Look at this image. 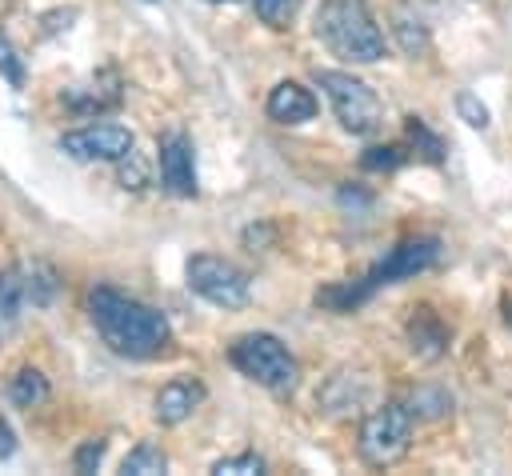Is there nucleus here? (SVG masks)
I'll return each mask as SVG.
<instances>
[{
	"label": "nucleus",
	"instance_id": "nucleus-1",
	"mask_svg": "<svg viewBox=\"0 0 512 476\" xmlns=\"http://www.w3.org/2000/svg\"><path fill=\"white\" fill-rule=\"evenodd\" d=\"M88 316H92L100 340L124 360H152V356L168 352V344H172L168 316L120 288L96 284L88 292Z\"/></svg>",
	"mask_w": 512,
	"mask_h": 476
},
{
	"label": "nucleus",
	"instance_id": "nucleus-2",
	"mask_svg": "<svg viewBox=\"0 0 512 476\" xmlns=\"http://www.w3.org/2000/svg\"><path fill=\"white\" fill-rule=\"evenodd\" d=\"M436 260H440V240H436V236H408V240H400L396 248H388V256L376 260L364 276L320 288V292H316V304H324V308H332V312H352V308H360L372 292H380L384 284H400V280H408V276H416V272H428Z\"/></svg>",
	"mask_w": 512,
	"mask_h": 476
},
{
	"label": "nucleus",
	"instance_id": "nucleus-3",
	"mask_svg": "<svg viewBox=\"0 0 512 476\" xmlns=\"http://www.w3.org/2000/svg\"><path fill=\"white\" fill-rule=\"evenodd\" d=\"M312 28L316 40L348 64H376L384 56V32L368 0H320Z\"/></svg>",
	"mask_w": 512,
	"mask_h": 476
},
{
	"label": "nucleus",
	"instance_id": "nucleus-4",
	"mask_svg": "<svg viewBox=\"0 0 512 476\" xmlns=\"http://www.w3.org/2000/svg\"><path fill=\"white\" fill-rule=\"evenodd\" d=\"M228 360H232V368L240 376H248L252 384L268 388L272 396H292L296 384H300L296 356L272 332H244V336H236L228 344Z\"/></svg>",
	"mask_w": 512,
	"mask_h": 476
},
{
	"label": "nucleus",
	"instance_id": "nucleus-5",
	"mask_svg": "<svg viewBox=\"0 0 512 476\" xmlns=\"http://www.w3.org/2000/svg\"><path fill=\"white\" fill-rule=\"evenodd\" d=\"M316 84L324 88V96H328V104H332V112H336L344 132L368 136V132H376L384 124V104L372 92V84H364L360 76L324 68V72H316Z\"/></svg>",
	"mask_w": 512,
	"mask_h": 476
},
{
	"label": "nucleus",
	"instance_id": "nucleus-6",
	"mask_svg": "<svg viewBox=\"0 0 512 476\" xmlns=\"http://www.w3.org/2000/svg\"><path fill=\"white\" fill-rule=\"evenodd\" d=\"M408 444H412V412H408V404L388 400V404L372 408L360 420L356 448H360V460L364 464L388 468V464H396L408 452Z\"/></svg>",
	"mask_w": 512,
	"mask_h": 476
},
{
	"label": "nucleus",
	"instance_id": "nucleus-7",
	"mask_svg": "<svg viewBox=\"0 0 512 476\" xmlns=\"http://www.w3.org/2000/svg\"><path fill=\"white\" fill-rule=\"evenodd\" d=\"M184 276H188V288L216 304V308H244L248 304V292H252V280L240 264L224 260V256H212V252H196L188 256L184 264Z\"/></svg>",
	"mask_w": 512,
	"mask_h": 476
},
{
	"label": "nucleus",
	"instance_id": "nucleus-8",
	"mask_svg": "<svg viewBox=\"0 0 512 476\" xmlns=\"http://www.w3.org/2000/svg\"><path fill=\"white\" fill-rule=\"evenodd\" d=\"M132 148H136V136L124 124H108V120H96V124H84V128H72V132L60 136V152H68L72 160H104V164H116Z\"/></svg>",
	"mask_w": 512,
	"mask_h": 476
},
{
	"label": "nucleus",
	"instance_id": "nucleus-9",
	"mask_svg": "<svg viewBox=\"0 0 512 476\" xmlns=\"http://www.w3.org/2000/svg\"><path fill=\"white\" fill-rule=\"evenodd\" d=\"M160 180L172 196L192 200L196 188V148L184 132H164L160 136Z\"/></svg>",
	"mask_w": 512,
	"mask_h": 476
},
{
	"label": "nucleus",
	"instance_id": "nucleus-10",
	"mask_svg": "<svg viewBox=\"0 0 512 476\" xmlns=\"http://www.w3.org/2000/svg\"><path fill=\"white\" fill-rule=\"evenodd\" d=\"M200 400H204V384L192 380V376H176V380H168V384L156 392L152 416L172 428V424H184V420L200 408Z\"/></svg>",
	"mask_w": 512,
	"mask_h": 476
},
{
	"label": "nucleus",
	"instance_id": "nucleus-11",
	"mask_svg": "<svg viewBox=\"0 0 512 476\" xmlns=\"http://www.w3.org/2000/svg\"><path fill=\"white\" fill-rule=\"evenodd\" d=\"M264 112H268V120H276V124H304V120L316 116V96H312L300 80H280V84L268 92Z\"/></svg>",
	"mask_w": 512,
	"mask_h": 476
},
{
	"label": "nucleus",
	"instance_id": "nucleus-12",
	"mask_svg": "<svg viewBox=\"0 0 512 476\" xmlns=\"http://www.w3.org/2000/svg\"><path fill=\"white\" fill-rule=\"evenodd\" d=\"M64 104L72 112H104V108H116L120 104V76L112 68H100L92 76V84L84 88H68L64 92Z\"/></svg>",
	"mask_w": 512,
	"mask_h": 476
},
{
	"label": "nucleus",
	"instance_id": "nucleus-13",
	"mask_svg": "<svg viewBox=\"0 0 512 476\" xmlns=\"http://www.w3.org/2000/svg\"><path fill=\"white\" fill-rule=\"evenodd\" d=\"M408 344H412V352H416L420 360H440V356L448 352V328L440 324L436 312L416 308V312L408 316Z\"/></svg>",
	"mask_w": 512,
	"mask_h": 476
},
{
	"label": "nucleus",
	"instance_id": "nucleus-14",
	"mask_svg": "<svg viewBox=\"0 0 512 476\" xmlns=\"http://www.w3.org/2000/svg\"><path fill=\"white\" fill-rule=\"evenodd\" d=\"M24 304H28V292H24V268H0V340L20 324Z\"/></svg>",
	"mask_w": 512,
	"mask_h": 476
},
{
	"label": "nucleus",
	"instance_id": "nucleus-15",
	"mask_svg": "<svg viewBox=\"0 0 512 476\" xmlns=\"http://www.w3.org/2000/svg\"><path fill=\"white\" fill-rule=\"evenodd\" d=\"M392 36H396V44H400V52L404 56H424L428 48H432V40H428V28H424V20L412 12V8H396L392 12Z\"/></svg>",
	"mask_w": 512,
	"mask_h": 476
},
{
	"label": "nucleus",
	"instance_id": "nucleus-16",
	"mask_svg": "<svg viewBox=\"0 0 512 476\" xmlns=\"http://www.w3.org/2000/svg\"><path fill=\"white\" fill-rule=\"evenodd\" d=\"M8 396H12V404H20V408H36V404H44V400L52 396V388H48V376H44L40 368H20V372L8 380Z\"/></svg>",
	"mask_w": 512,
	"mask_h": 476
},
{
	"label": "nucleus",
	"instance_id": "nucleus-17",
	"mask_svg": "<svg viewBox=\"0 0 512 476\" xmlns=\"http://www.w3.org/2000/svg\"><path fill=\"white\" fill-rule=\"evenodd\" d=\"M408 412H412V420L448 416V412H452V392L440 388V384H420V388H412V396H408Z\"/></svg>",
	"mask_w": 512,
	"mask_h": 476
},
{
	"label": "nucleus",
	"instance_id": "nucleus-18",
	"mask_svg": "<svg viewBox=\"0 0 512 476\" xmlns=\"http://www.w3.org/2000/svg\"><path fill=\"white\" fill-rule=\"evenodd\" d=\"M24 292H28V304L48 308V304L56 300V292H60V276H56V268L44 264V260H36L32 268H24Z\"/></svg>",
	"mask_w": 512,
	"mask_h": 476
},
{
	"label": "nucleus",
	"instance_id": "nucleus-19",
	"mask_svg": "<svg viewBox=\"0 0 512 476\" xmlns=\"http://www.w3.org/2000/svg\"><path fill=\"white\" fill-rule=\"evenodd\" d=\"M120 472H124V476H160V472H168V456H164V448H160V444L140 440V444L124 456Z\"/></svg>",
	"mask_w": 512,
	"mask_h": 476
},
{
	"label": "nucleus",
	"instance_id": "nucleus-20",
	"mask_svg": "<svg viewBox=\"0 0 512 476\" xmlns=\"http://www.w3.org/2000/svg\"><path fill=\"white\" fill-rule=\"evenodd\" d=\"M404 136L412 140V148H416V156L424 164H444V140L420 116H404Z\"/></svg>",
	"mask_w": 512,
	"mask_h": 476
},
{
	"label": "nucleus",
	"instance_id": "nucleus-21",
	"mask_svg": "<svg viewBox=\"0 0 512 476\" xmlns=\"http://www.w3.org/2000/svg\"><path fill=\"white\" fill-rule=\"evenodd\" d=\"M408 160V152L400 148V144H372L364 156H360V164L368 168V172H392V168H400Z\"/></svg>",
	"mask_w": 512,
	"mask_h": 476
},
{
	"label": "nucleus",
	"instance_id": "nucleus-22",
	"mask_svg": "<svg viewBox=\"0 0 512 476\" xmlns=\"http://www.w3.org/2000/svg\"><path fill=\"white\" fill-rule=\"evenodd\" d=\"M216 476H260L264 472V456L256 452H236V456H224L212 464Z\"/></svg>",
	"mask_w": 512,
	"mask_h": 476
},
{
	"label": "nucleus",
	"instance_id": "nucleus-23",
	"mask_svg": "<svg viewBox=\"0 0 512 476\" xmlns=\"http://www.w3.org/2000/svg\"><path fill=\"white\" fill-rule=\"evenodd\" d=\"M456 116L468 124V128H488V108H484V100L476 96V92H468V88H460L456 92Z\"/></svg>",
	"mask_w": 512,
	"mask_h": 476
},
{
	"label": "nucleus",
	"instance_id": "nucleus-24",
	"mask_svg": "<svg viewBox=\"0 0 512 476\" xmlns=\"http://www.w3.org/2000/svg\"><path fill=\"white\" fill-rule=\"evenodd\" d=\"M252 8H256V16H260L268 28H284V24L296 16L300 0H252Z\"/></svg>",
	"mask_w": 512,
	"mask_h": 476
},
{
	"label": "nucleus",
	"instance_id": "nucleus-25",
	"mask_svg": "<svg viewBox=\"0 0 512 476\" xmlns=\"http://www.w3.org/2000/svg\"><path fill=\"white\" fill-rule=\"evenodd\" d=\"M0 76L12 84V88H24V60L20 52L12 48V40L0 32Z\"/></svg>",
	"mask_w": 512,
	"mask_h": 476
},
{
	"label": "nucleus",
	"instance_id": "nucleus-26",
	"mask_svg": "<svg viewBox=\"0 0 512 476\" xmlns=\"http://www.w3.org/2000/svg\"><path fill=\"white\" fill-rule=\"evenodd\" d=\"M104 448H108V440H84L76 452H72V468L76 472H96L100 468V460H104Z\"/></svg>",
	"mask_w": 512,
	"mask_h": 476
},
{
	"label": "nucleus",
	"instance_id": "nucleus-27",
	"mask_svg": "<svg viewBox=\"0 0 512 476\" xmlns=\"http://www.w3.org/2000/svg\"><path fill=\"white\" fill-rule=\"evenodd\" d=\"M116 164H120V184H124V188H144V184H148V168L140 164V152H136V148H132L128 156H120Z\"/></svg>",
	"mask_w": 512,
	"mask_h": 476
},
{
	"label": "nucleus",
	"instance_id": "nucleus-28",
	"mask_svg": "<svg viewBox=\"0 0 512 476\" xmlns=\"http://www.w3.org/2000/svg\"><path fill=\"white\" fill-rule=\"evenodd\" d=\"M16 452V436H12V424L0 416V460H8Z\"/></svg>",
	"mask_w": 512,
	"mask_h": 476
},
{
	"label": "nucleus",
	"instance_id": "nucleus-29",
	"mask_svg": "<svg viewBox=\"0 0 512 476\" xmlns=\"http://www.w3.org/2000/svg\"><path fill=\"white\" fill-rule=\"evenodd\" d=\"M504 320L512 324V300H504Z\"/></svg>",
	"mask_w": 512,
	"mask_h": 476
},
{
	"label": "nucleus",
	"instance_id": "nucleus-30",
	"mask_svg": "<svg viewBox=\"0 0 512 476\" xmlns=\"http://www.w3.org/2000/svg\"><path fill=\"white\" fill-rule=\"evenodd\" d=\"M204 4H232V0H204Z\"/></svg>",
	"mask_w": 512,
	"mask_h": 476
}]
</instances>
